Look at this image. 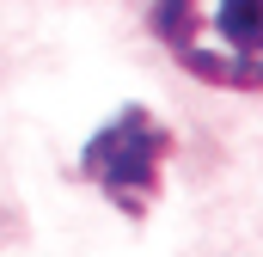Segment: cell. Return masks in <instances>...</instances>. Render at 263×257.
Here are the masks:
<instances>
[{
  "label": "cell",
  "instance_id": "1",
  "mask_svg": "<svg viewBox=\"0 0 263 257\" xmlns=\"http://www.w3.org/2000/svg\"><path fill=\"white\" fill-rule=\"evenodd\" d=\"M153 31L196 80L263 92V0H153Z\"/></svg>",
  "mask_w": 263,
  "mask_h": 257
}]
</instances>
